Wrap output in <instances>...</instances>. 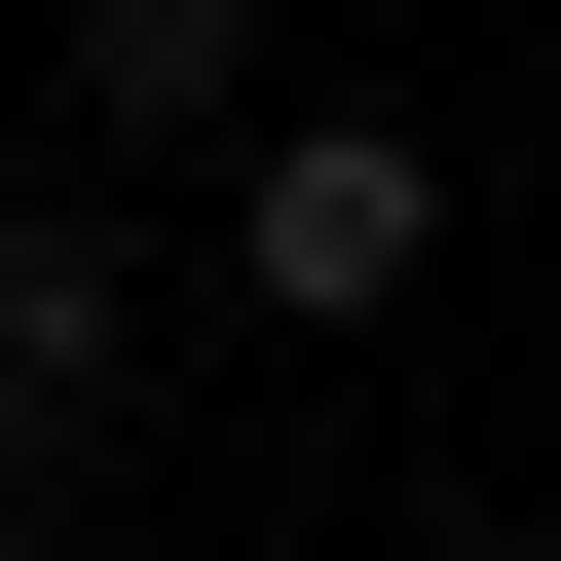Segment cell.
Instances as JSON below:
<instances>
[{
  "instance_id": "6da1fadb",
  "label": "cell",
  "mask_w": 561,
  "mask_h": 561,
  "mask_svg": "<svg viewBox=\"0 0 561 561\" xmlns=\"http://www.w3.org/2000/svg\"><path fill=\"white\" fill-rule=\"evenodd\" d=\"M412 262H449V113H262L225 150V300L262 337H375Z\"/></svg>"
},
{
  "instance_id": "7a4b0ae2",
  "label": "cell",
  "mask_w": 561,
  "mask_h": 561,
  "mask_svg": "<svg viewBox=\"0 0 561 561\" xmlns=\"http://www.w3.org/2000/svg\"><path fill=\"white\" fill-rule=\"evenodd\" d=\"M113 375H150V225H113V150H76L38 225H0V486H76Z\"/></svg>"
},
{
  "instance_id": "3957f363",
  "label": "cell",
  "mask_w": 561,
  "mask_h": 561,
  "mask_svg": "<svg viewBox=\"0 0 561 561\" xmlns=\"http://www.w3.org/2000/svg\"><path fill=\"white\" fill-rule=\"evenodd\" d=\"M76 150H262V0H76Z\"/></svg>"
},
{
  "instance_id": "277c9868",
  "label": "cell",
  "mask_w": 561,
  "mask_h": 561,
  "mask_svg": "<svg viewBox=\"0 0 561 561\" xmlns=\"http://www.w3.org/2000/svg\"><path fill=\"white\" fill-rule=\"evenodd\" d=\"M0 561H76V486H0Z\"/></svg>"
},
{
  "instance_id": "5b68a950",
  "label": "cell",
  "mask_w": 561,
  "mask_h": 561,
  "mask_svg": "<svg viewBox=\"0 0 561 561\" xmlns=\"http://www.w3.org/2000/svg\"><path fill=\"white\" fill-rule=\"evenodd\" d=\"M449 561H561V524H449Z\"/></svg>"
}]
</instances>
